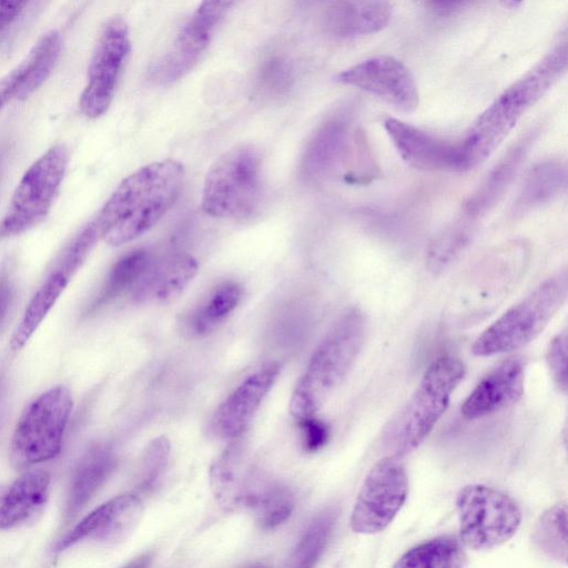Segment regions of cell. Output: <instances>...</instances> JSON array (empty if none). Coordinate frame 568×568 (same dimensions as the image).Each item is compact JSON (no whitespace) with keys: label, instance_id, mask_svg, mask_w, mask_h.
I'll list each match as a JSON object with an SVG mask.
<instances>
[{"label":"cell","instance_id":"1","mask_svg":"<svg viewBox=\"0 0 568 568\" xmlns=\"http://www.w3.org/2000/svg\"><path fill=\"white\" fill-rule=\"evenodd\" d=\"M184 168L172 159L149 163L123 179L85 226L100 241L119 246L153 227L178 200Z\"/></svg>","mask_w":568,"mask_h":568},{"label":"cell","instance_id":"2","mask_svg":"<svg viewBox=\"0 0 568 568\" xmlns=\"http://www.w3.org/2000/svg\"><path fill=\"white\" fill-rule=\"evenodd\" d=\"M567 43H560L523 77L506 88L474 121L459 141L463 172L485 162L503 143L523 115L566 72Z\"/></svg>","mask_w":568,"mask_h":568},{"label":"cell","instance_id":"3","mask_svg":"<svg viewBox=\"0 0 568 568\" xmlns=\"http://www.w3.org/2000/svg\"><path fill=\"white\" fill-rule=\"evenodd\" d=\"M366 322L358 307L345 311L314 351L291 398V413L297 419L315 413L342 384L364 342Z\"/></svg>","mask_w":568,"mask_h":568},{"label":"cell","instance_id":"4","mask_svg":"<svg viewBox=\"0 0 568 568\" xmlns=\"http://www.w3.org/2000/svg\"><path fill=\"white\" fill-rule=\"evenodd\" d=\"M464 375L463 362L452 355H443L428 366L415 392L386 428L384 442L393 455L408 454L429 435Z\"/></svg>","mask_w":568,"mask_h":568},{"label":"cell","instance_id":"5","mask_svg":"<svg viewBox=\"0 0 568 568\" xmlns=\"http://www.w3.org/2000/svg\"><path fill=\"white\" fill-rule=\"evenodd\" d=\"M263 187V161L257 148L239 144L210 166L201 195L203 212L216 219L243 220L257 209Z\"/></svg>","mask_w":568,"mask_h":568},{"label":"cell","instance_id":"6","mask_svg":"<svg viewBox=\"0 0 568 568\" xmlns=\"http://www.w3.org/2000/svg\"><path fill=\"white\" fill-rule=\"evenodd\" d=\"M567 272L561 271L540 283L508 308L474 342L476 356L509 353L538 337L567 298Z\"/></svg>","mask_w":568,"mask_h":568},{"label":"cell","instance_id":"7","mask_svg":"<svg viewBox=\"0 0 568 568\" xmlns=\"http://www.w3.org/2000/svg\"><path fill=\"white\" fill-rule=\"evenodd\" d=\"M72 407V394L64 385L44 390L27 405L11 439V460L16 467H29L60 454Z\"/></svg>","mask_w":568,"mask_h":568},{"label":"cell","instance_id":"8","mask_svg":"<svg viewBox=\"0 0 568 568\" xmlns=\"http://www.w3.org/2000/svg\"><path fill=\"white\" fill-rule=\"evenodd\" d=\"M68 148L48 149L24 172L0 221V237L20 235L40 224L49 214L65 176Z\"/></svg>","mask_w":568,"mask_h":568},{"label":"cell","instance_id":"9","mask_svg":"<svg viewBox=\"0 0 568 568\" xmlns=\"http://www.w3.org/2000/svg\"><path fill=\"white\" fill-rule=\"evenodd\" d=\"M462 542L475 550L508 541L520 527L521 510L506 493L483 485L463 487L456 497Z\"/></svg>","mask_w":568,"mask_h":568},{"label":"cell","instance_id":"10","mask_svg":"<svg viewBox=\"0 0 568 568\" xmlns=\"http://www.w3.org/2000/svg\"><path fill=\"white\" fill-rule=\"evenodd\" d=\"M408 495L407 473L398 456L379 459L366 475L354 503L349 525L358 534L388 527Z\"/></svg>","mask_w":568,"mask_h":568},{"label":"cell","instance_id":"11","mask_svg":"<svg viewBox=\"0 0 568 568\" xmlns=\"http://www.w3.org/2000/svg\"><path fill=\"white\" fill-rule=\"evenodd\" d=\"M130 49L126 22L119 17L111 18L99 37L88 70V82L79 101L87 118L97 119L108 111Z\"/></svg>","mask_w":568,"mask_h":568},{"label":"cell","instance_id":"12","mask_svg":"<svg viewBox=\"0 0 568 568\" xmlns=\"http://www.w3.org/2000/svg\"><path fill=\"white\" fill-rule=\"evenodd\" d=\"M336 81L366 91L404 112H413L419 103L417 84L409 69L390 55H377L354 64L336 77Z\"/></svg>","mask_w":568,"mask_h":568},{"label":"cell","instance_id":"13","mask_svg":"<svg viewBox=\"0 0 568 568\" xmlns=\"http://www.w3.org/2000/svg\"><path fill=\"white\" fill-rule=\"evenodd\" d=\"M384 128L400 158L409 165L432 172H463L459 141H449L395 118Z\"/></svg>","mask_w":568,"mask_h":568},{"label":"cell","instance_id":"14","mask_svg":"<svg viewBox=\"0 0 568 568\" xmlns=\"http://www.w3.org/2000/svg\"><path fill=\"white\" fill-rule=\"evenodd\" d=\"M141 498L132 493L115 496L84 516L58 544L62 551L87 538L120 541L139 524L143 514Z\"/></svg>","mask_w":568,"mask_h":568},{"label":"cell","instance_id":"15","mask_svg":"<svg viewBox=\"0 0 568 568\" xmlns=\"http://www.w3.org/2000/svg\"><path fill=\"white\" fill-rule=\"evenodd\" d=\"M280 374L277 363H268L245 378L217 407L212 427L221 438L235 439L251 423Z\"/></svg>","mask_w":568,"mask_h":568},{"label":"cell","instance_id":"16","mask_svg":"<svg viewBox=\"0 0 568 568\" xmlns=\"http://www.w3.org/2000/svg\"><path fill=\"white\" fill-rule=\"evenodd\" d=\"M356 130L347 115L323 122L310 139L301 162V173L308 182H318L345 168Z\"/></svg>","mask_w":568,"mask_h":568},{"label":"cell","instance_id":"17","mask_svg":"<svg viewBox=\"0 0 568 568\" xmlns=\"http://www.w3.org/2000/svg\"><path fill=\"white\" fill-rule=\"evenodd\" d=\"M525 390V364L513 356L485 375L462 405L468 419L491 415L517 403Z\"/></svg>","mask_w":568,"mask_h":568},{"label":"cell","instance_id":"18","mask_svg":"<svg viewBox=\"0 0 568 568\" xmlns=\"http://www.w3.org/2000/svg\"><path fill=\"white\" fill-rule=\"evenodd\" d=\"M197 270V261L187 253H170L159 258L152 256L131 291L132 298L139 304L171 301L182 293Z\"/></svg>","mask_w":568,"mask_h":568},{"label":"cell","instance_id":"19","mask_svg":"<svg viewBox=\"0 0 568 568\" xmlns=\"http://www.w3.org/2000/svg\"><path fill=\"white\" fill-rule=\"evenodd\" d=\"M51 476L43 469L21 474L0 489V529L18 527L37 515L48 501Z\"/></svg>","mask_w":568,"mask_h":568},{"label":"cell","instance_id":"20","mask_svg":"<svg viewBox=\"0 0 568 568\" xmlns=\"http://www.w3.org/2000/svg\"><path fill=\"white\" fill-rule=\"evenodd\" d=\"M530 138L528 136V139L518 142L491 169L485 180L465 202L460 216L477 224L478 220L496 205L525 161L531 145Z\"/></svg>","mask_w":568,"mask_h":568},{"label":"cell","instance_id":"21","mask_svg":"<svg viewBox=\"0 0 568 568\" xmlns=\"http://www.w3.org/2000/svg\"><path fill=\"white\" fill-rule=\"evenodd\" d=\"M392 6L387 0L339 1L326 12L325 27L334 36L371 34L387 26Z\"/></svg>","mask_w":568,"mask_h":568},{"label":"cell","instance_id":"22","mask_svg":"<svg viewBox=\"0 0 568 568\" xmlns=\"http://www.w3.org/2000/svg\"><path fill=\"white\" fill-rule=\"evenodd\" d=\"M242 295L243 288L235 281L215 285L186 316L185 331L196 337L212 333L237 307Z\"/></svg>","mask_w":568,"mask_h":568},{"label":"cell","instance_id":"23","mask_svg":"<svg viewBox=\"0 0 568 568\" xmlns=\"http://www.w3.org/2000/svg\"><path fill=\"white\" fill-rule=\"evenodd\" d=\"M567 168L559 160H548L532 166L524 179L514 210L525 213L542 206L565 193Z\"/></svg>","mask_w":568,"mask_h":568},{"label":"cell","instance_id":"24","mask_svg":"<svg viewBox=\"0 0 568 568\" xmlns=\"http://www.w3.org/2000/svg\"><path fill=\"white\" fill-rule=\"evenodd\" d=\"M111 452L97 448L90 452L75 470L65 503V518H73L95 495L114 469Z\"/></svg>","mask_w":568,"mask_h":568},{"label":"cell","instance_id":"25","mask_svg":"<svg viewBox=\"0 0 568 568\" xmlns=\"http://www.w3.org/2000/svg\"><path fill=\"white\" fill-rule=\"evenodd\" d=\"M70 277L54 270L38 288L27 305L22 318L12 334L10 348L21 349L38 329L67 287Z\"/></svg>","mask_w":568,"mask_h":568},{"label":"cell","instance_id":"26","mask_svg":"<svg viewBox=\"0 0 568 568\" xmlns=\"http://www.w3.org/2000/svg\"><path fill=\"white\" fill-rule=\"evenodd\" d=\"M241 505L254 510L262 527L274 528L290 518L294 508V498L285 487L253 483L251 479Z\"/></svg>","mask_w":568,"mask_h":568},{"label":"cell","instance_id":"27","mask_svg":"<svg viewBox=\"0 0 568 568\" xmlns=\"http://www.w3.org/2000/svg\"><path fill=\"white\" fill-rule=\"evenodd\" d=\"M466 564L462 542L454 536H439L423 541L395 562L397 568H457Z\"/></svg>","mask_w":568,"mask_h":568},{"label":"cell","instance_id":"28","mask_svg":"<svg viewBox=\"0 0 568 568\" xmlns=\"http://www.w3.org/2000/svg\"><path fill=\"white\" fill-rule=\"evenodd\" d=\"M61 50V36L57 30L42 34L20 63L22 81L16 99L24 100L37 91L51 74Z\"/></svg>","mask_w":568,"mask_h":568},{"label":"cell","instance_id":"29","mask_svg":"<svg viewBox=\"0 0 568 568\" xmlns=\"http://www.w3.org/2000/svg\"><path fill=\"white\" fill-rule=\"evenodd\" d=\"M151 258L152 255L144 248L133 250L119 258L110 270L90 310L95 311L131 292Z\"/></svg>","mask_w":568,"mask_h":568},{"label":"cell","instance_id":"30","mask_svg":"<svg viewBox=\"0 0 568 568\" xmlns=\"http://www.w3.org/2000/svg\"><path fill=\"white\" fill-rule=\"evenodd\" d=\"M231 446L212 465L210 483L219 501L227 507L241 505L250 480L242 474V457L239 442L233 439Z\"/></svg>","mask_w":568,"mask_h":568},{"label":"cell","instance_id":"31","mask_svg":"<svg viewBox=\"0 0 568 568\" xmlns=\"http://www.w3.org/2000/svg\"><path fill=\"white\" fill-rule=\"evenodd\" d=\"M531 542L545 556L567 562V506L565 503H558L542 513L531 531Z\"/></svg>","mask_w":568,"mask_h":568},{"label":"cell","instance_id":"32","mask_svg":"<svg viewBox=\"0 0 568 568\" xmlns=\"http://www.w3.org/2000/svg\"><path fill=\"white\" fill-rule=\"evenodd\" d=\"M241 0H201L196 10L181 29L179 38L205 51L221 20Z\"/></svg>","mask_w":568,"mask_h":568},{"label":"cell","instance_id":"33","mask_svg":"<svg viewBox=\"0 0 568 568\" xmlns=\"http://www.w3.org/2000/svg\"><path fill=\"white\" fill-rule=\"evenodd\" d=\"M336 518L337 509L331 506L312 519L293 551L294 566L311 567L315 565L326 549Z\"/></svg>","mask_w":568,"mask_h":568},{"label":"cell","instance_id":"34","mask_svg":"<svg viewBox=\"0 0 568 568\" xmlns=\"http://www.w3.org/2000/svg\"><path fill=\"white\" fill-rule=\"evenodd\" d=\"M475 231L476 224L459 215L430 245L429 270L438 273L449 266L469 245Z\"/></svg>","mask_w":568,"mask_h":568},{"label":"cell","instance_id":"35","mask_svg":"<svg viewBox=\"0 0 568 568\" xmlns=\"http://www.w3.org/2000/svg\"><path fill=\"white\" fill-rule=\"evenodd\" d=\"M171 452L170 440L165 436L154 438L146 447L142 460V475L139 488L146 490L159 480L164 473Z\"/></svg>","mask_w":568,"mask_h":568},{"label":"cell","instance_id":"36","mask_svg":"<svg viewBox=\"0 0 568 568\" xmlns=\"http://www.w3.org/2000/svg\"><path fill=\"white\" fill-rule=\"evenodd\" d=\"M567 331L558 333L549 343L546 361L559 390L567 392Z\"/></svg>","mask_w":568,"mask_h":568},{"label":"cell","instance_id":"37","mask_svg":"<svg viewBox=\"0 0 568 568\" xmlns=\"http://www.w3.org/2000/svg\"><path fill=\"white\" fill-rule=\"evenodd\" d=\"M261 85L267 92L280 93L290 87L291 68L282 59H272L267 61L261 72Z\"/></svg>","mask_w":568,"mask_h":568},{"label":"cell","instance_id":"38","mask_svg":"<svg viewBox=\"0 0 568 568\" xmlns=\"http://www.w3.org/2000/svg\"><path fill=\"white\" fill-rule=\"evenodd\" d=\"M304 436L305 448L310 452L322 448L328 440V426L315 416L298 420Z\"/></svg>","mask_w":568,"mask_h":568},{"label":"cell","instance_id":"39","mask_svg":"<svg viewBox=\"0 0 568 568\" xmlns=\"http://www.w3.org/2000/svg\"><path fill=\"white\" fill-rule=\"evenodd\" d=\"M21 81L22 69L20 64L0 78V111L9 101L16 99Z\"/></svg>","mask_w":568,"mask_h":568},{"label":"cell","instance_id":"40","mask_svg":"<svg viewBox=\"0 0 568 568\" xmlns=\"http://www.w3.org/2000/svg\"><path fill=\"white\" fill-rule=\"evenodd\" d=\"M471 0H420L422 4L432 13L445 17L459 12L466 8Z\"/></svg>","mask_w":568,"mask_h":568},{"label":"cell","instance_id":"41","mask_svg":"<svg viewBox=\"0 0 568 568\" xmlns=\"http://www.w3.org/2000/svg\"><path fill=\"white\" fill-rule=\"evenodd\" d=\"M14 296V286L8 270L0 272V326L3 323Z\"/></svg>","mask_w":568,"mask_h":568},{"label":"cell","instance_id":"42","mask_svg":"<svg viewBox=\"0 0 568 568\" xmlns=\"http://www.w3.org/2000/svg\"><path fill=\"white\" fill-rule=\"evenodd\" d=\"M28 0H0V32L19 16Z\"/></svg>","mask_w":568,"mask_h":568},{"label":"cell","instance_id":"43","mask_svg":"<svg viewBox=\"0 0 568 568\" xmlns=\"http://www.w3.org/2000/svg\"><path fill=\"white\" fill-rule=\"evenodd\" d=\"M525 0H499V2L501 3L503 7L509 8V9L518 7Z\"/></svg>","mask_w":568,"mask_h":568}]
</instances>
